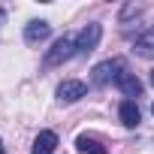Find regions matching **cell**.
<instances>
[{
	"label": "cell",
	"mask_w": 154,
	"mask_h": 154,
	"mask_svg": "<svg viewBox=\"0 0 154 154\" xmlns=\"http://www.w3.org/2000/svg\"><path fill=\"white\" fill-rule=\"evenodd\" d=\"M127 69V63L121 60V57H112V60H103V63H97L94 66V72H91V82H94V88H106L109 82L115 85L118 82V75Z\"/></svg>",
	"instance_id": "cell-1"
},
{
	"label": "cell",
	"mask_w": 154,
	"mask_h": 154,
	"mask_svg": "<svg viewBox=\"0 0 154 154\" xmlns=\"http://www.w3.org/2000/svg\"><path fill=\"white\" fill-rule=\"evenodd\" d=\"M69 57H79V51H75V33H63L48 51H45V66H54V63H63Z\"/></svg>",
	"instance_id": "cell-2"
},
{
	"label": "cell",
	"mask_w": 154,
	"mask_h": 154,
	"mask_svg": "<svg viewBox=\"0 0 154 154\" xmlns=\"http://www.w3.org/2000/svg\"><path fill=\"white\" fill-rule=\"evenodd\" d=\"M100 36H103V27H100L97 21L85 24L79 33H75V51H79V54H91V51L100 45Z\"/></svg>",
	"instance_id": "cell-3"
},
{
	"label": "cell",
	"mask_w": 154,
	"mask_h": 154,
	"mask_svg": "<svg viewBox=\"0 0 154 154\" xmlns=\"http://www.w3.org/2000/svg\"><path fill=\"white\" fill-rule=\"evenodd\" d=\"M85 82H75V79H66L57 85V100L60 103H75V100H82L85 97Z\"/></svg>",
	"instance_id": "cell-4"
},
{
	"label": "cell",
	"mask_w": 154,
	"mask_h": 154,
	"mask_svg": "<svg viewBox=\"0 0 154 154\" xmlns=\"http://www.w3.org/2000/svg\"><path fill=\"white\" fill-rule=\"evenodd\" d=\"M48 33H51V24L33 18V21H27V27H24V42H27V45H36V42L48 39Z\"/></svg>",
	"instance_id": "cell-5"
},
{
	"label": "cell",
	"mask_w": 154,
	"mask_h": 154,
	"mask_svg": "<svg viewBox=\"0 0 154 154\" xmlns=\"http://www.w3.org/2000/svg\"><path fill=\"white\" fill-rule=\"evenodd\" d=\"M115 88H121L127 100H133V97H139V94H142V82L136 79V75H133L130 69H124V72L118 75V82H115Z\"/></svg>",
	"instance_id": "cell-6"
},
{
	"label": "cell",
	"mask_w": 154,
	"mask_h": 154,
	"mask_svg": "<svg viewBox=\"0 0 154 154\" xmlns=\"http://www.w3.org/2000/svg\"><path fill=\"white\" fill-rule=\"evenodd\" d=\"M54 148H57V133L54 130H39V136L33 139L30 154H51Z\"/></svg>",
	"instance_id": "cell-7"
},
{
	"label": "cell",
	"mask_w": 154,
	"mask_h": 154,
	"mask_svg": "<svg viewBox=\"0 0 154 154\" xmlns=\"http://www.w3.org/2000/svg\"><path fill=\"white\" fill-rule=\"evenodd\" d=\"M118 118H121L124 127H136V124L142 121V112H139L136 100H124V103L118 106Z\"/></svg>",
	"instance_id": "cell-8"
},
{
	"label": "cell",
	"mask_w": 154,
	"mask_h": 154,
	"mask_svg": "<svg viewBox=\"0 0 154 154\" xmlns=\"http://www.w3.org/2000/svg\"><path fill=\"white\" fill-rule=\"evenodd\" d=\"M133 51L142 57H154V30H145L133 39Z\"/></svg>",
	"instance_id": "cell-9"
},
{
	"label": "cell",
	"mask_w": 154,
	"mask_h": 154,
	"mask_svg": "<svg viewBox=\"0 0 154 154\" xmlns=\"http://www.w3.org/2000/svg\"><path fill=\"white\" fill-rule=\"evenodd\" d=\"M75 151H79V154H109L97 139H91V136H79V139H75Z\"/></svg>",
	"instance_id": "cell-10"
},
{
	"label": "cell",
	"mask_w": 154,
	"mask_h": 154,
	"mask_svg": "<svg viewBox=\"0 0 154 154\" xmlns=\"http://www.w3.org/2000/svg\"><path fill=\"white\" fill-rule=\"evenodd\" d=\"M151 85H154V69H151Z\"/></svg>",
	"instance_id": "cell-11"
},
{
	"label": "cell",
	"mask_w": 154,
	"mask_h": 154,
	"mask_svg": "<svg viewBox=\"0 0 154 154\" xmlns=\"http://www.w3.org/2000/svg\"><path fill=\"white\" fill-rule=\"evenodd\" d=\"M0 154H3V142H0Z\"/></svg>",
	"instance_id": "cell-12"
},
{
	"label": "cell",
	"mask_w": 154,
	"mask_h": 154,
	"mask_svg": "<svg viewBox=\"0 0 154 154\" xmlns=\"http://www.w3.org/2000/svg\"><path fill=\"white\" fill-rule=\"evenodd\" d=\"M151 115H154V106H151Z\"/></svg>",
	"instance_id": "cell-13"
}]
</instances>
